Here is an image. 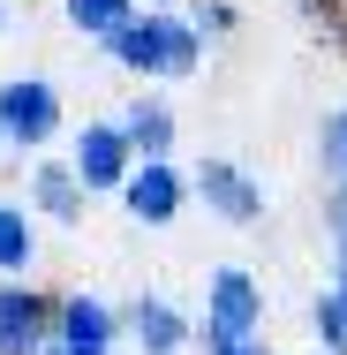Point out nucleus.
Wrapping results in <instances>:
<instances>
[{
    "mask_svg": "<svg viewBox=\"0 0 347 355\" xmlns=\"http://www.w3.org/2000/svg\"><path fill=\"white\" fill-rule=\"evenodd\" d=\"M114 53H121L129 69H143V76H181L197 61V31H181L174 15H143V23H129V31L114 38Z\"/></svg>",
    "mask_w": 347,
    "mask_h": 355,
    "instance_id": "f257e3e1",
    "label": "nucleus"
},
{
    "mask_svg": "<svg viewBox=\"0 0 347 355\" xmlns=\"http://www.w3.org/2000/svg\"><path fill=\"white\" fill-rule=\"evenodd\" d=\"M249 325H257V287H249V272H219V287H211V318H204L211 355H234Z\"/></svg>",
    "mask_w": 347,
    "mask_h": 355,
    "instance_id": "f03ea898",
    "label": "nucleus"
},
{
    "mask_svg": "<svg viewBox=\"0 0 347 355\" xmlns=\"http://www.w3.org/2000/svg\"><path fill=\"white\" fill-rule=\"evenodd\" d=\"M53 121H61V106H53V83H0V129L23 144L53 137Z\"/></svg>",
    "mask_w": 347,
    "mask_h": 355,
    "instance_id": "7ed1b4c3",
    "label": "nucleus"
},
{
    "mask_svg": "<svg viewBox=\"0 0 347 355\" xmlns=\"http://www.w3.org/2000/svg\"><path fill=\"white\" fill-rule=\"evenodd\" d=\"M197 189H204V205H211V212H219V219H234V227H249V219L265 212V205H257V182H249L242 166H226V159H204Z\"/></svg>",
    "mask_w": 347,
    "mask_h": 355,
    "instance_id": "20e7f679",
    "label": "nucleus"
},
{
    "mask_svg": "<svg viewBox=\"0 0 347 355\" xmlns=\"http://www.w3.org/2000/svg\"><path fill=\"white\" fill-rule=\"evenodd\" d=\"M38 340H46V302L0 287V355H38Z\"/></svg>",
    "mask_w": 347,
    "mask_h": 355,
    "instance_id": "39448f33",
    "label": "nucleus"
},
{
    "mask_svg": "<svg viewBox=\"0 0 347 355\" xmlns=\"http://www.w3.org/2000/svg\"><path fill=\"white\" fill-rule=\"evenodd\" d=\"M121 159H129V137L121 129H83V144H75V182L83 189H106V182H121Z\"/></svg>",
    "mask_w": 347,
    "mask_h": 355,
    "instance_id": "423d86ee",
    "label": "nucleus"
},
{
    "mask_svg": "<svg viewBox=\"0 0 347 355\" xmlns=\"http://www.w3.org/2000/svg\"><path fill=\"white\" fill-rule=\"evenodd\" d=\"M174 205H181V182H174L159 159H151L143 174H129V212H136L143 227H166V219H174Z\"/></svg>",
    "mask_w": 347,
    "mask_h": 355,
    "instance_id": "0eeeda50",
    "label": "nucleus"
},
{
    "mask_svg": "<svg viewBox=\"0 0 347 355\" xmlns=\"http://www.w3.org/2000/svg\"><path fill=\"white\" fill-rule=\"evenodd\" d=\"M61 333H69V348H106L114 340V318H106V302H83L75 295L69 310H61Z\"/></svg>",
    "mask_w": 347,
    "mask_h": 355,
    "instance_id": "6e6552de",
    "label": "nucleus"
},
{
    "mask_svg": "<svg viewBox=\"0 0 347 355\" xmlns=\"http://www.w3.org/2000/svg\"><path fill=\"white\" fill-rule=\"evenodd\" d=\"M69 15L83 23V31H98L106 46H114V38H121V31L136 23V15H129V0H69Z\"/></svg>",
    "mask_w": 347,
    "mask_h": 355,
    "instance_id": "1a4fd4ad",
    "label": "nucleus"
},
{
    "mask_svg": "<svg viewBox=\"0 0 347 355\" xmlns=\"http://www.w3.org/2000/svg\"><path fill=\"white\" fill-rule=\"evenodd\" d=\"M136 333H143V348H181V318L166 310V302H136Z\"/></svg>",
    "mask_w": 347,
    "mask_h": 355,
    "instance_id": "9d476101",
    "label": "nucleus"
},
{
    "mask_svg": "<svg viewBox=\"0 0 347 355\" xmlns=\"http://www.w3.org/2000/svg\"><path fill=\"white\" fill-rule=\"evenodd\" d=\"M38 205H46L53 219H75V212H83V197H75V174L46 166V174H38Z\"/></svg>",
    "mask_w": 347,
    "mask_h": 355,
    "instance_id": "9b49d317",
    "label": "nucleus"
},
{
    "mask_svg": "<svg viewBox=\"0 0 347 355\" xmlns=\"http://www.w3.org/2000/svg\"><path fill=\"white\" fill-rule=\"evenodd\" d=\"M317 333H325V340H332V348L347 355V280L332 287V295H325V302H317Z\"/></svg>",
    "mask_w": 347,
    "mask_h": 355,
    "instance_id": "f8f14e48",
    "label": "nucleus"
},
{
    "mask_svg": "<svg viewBox=\"0 0 347 355\" xmlns=\"http://www.w3.org/2000/svg\"><path fill=\"white\" fill-rule=\"evenodd\" d=\"M166 137H174V121H166L159 106H136V121H129V144H143V151H166Z\"/></svg>",
    "mask_w": 347,
    "mask_h": 355,
    "instance_id": "ddd939ff",
    "label": "nucleus"
},
{
    "mask_svg": "<svg viewBox=\"0 0 347 355\" xmlns=\"http://www.w3.org/2000/svg\"><path fill=\"white\" fill-rule=\"evenodd\" d=\"M23 257H30V227H23V212L0 205V265H23Z\"/></svg>",
    "mask_w": 347,
    "mask_h": 355,
    "instance_id": "4468645a",
    "label": "nucleus"
},
{
    "mask_svg": "<svg viewBox=\"0 0 347 355\" xmlns=\"http://www.w3.org/2000/svg\"><path fill=\"white\" fill-rule=\"evenodd\" d=\"M325 159L347 174V114H332V129H325Z\"/></svg>",
    "mask_w": 347,
    "mask_h": 355,
    "instance_id": "2eb2a0df",
    "label": "nucleus"
},
{
    "mask_svg": "<svg viewBox=\"0 0 347 355\" xmlns=\"http://www.w3.org/2000/svg\"><path fill=\"white\" fill-rule=\"evenodd\" d=\"M332 234H340V257H347V189L332 197Z\"/></svg>",
    "mask_w": 347,
    "mask_h": 355,
    "instance_id": "dca6fc26",
    "label": "nucleus"
},
{
    "mask_svg": "<svg viewBox=\"0 0 347 355\" xmlns=\"http://www.w3.org/2000/svg\"><path fill=\"white\" fill-rule=\"evenodd\" d=\"M53 355H106V348H53Z\"/></svg>",
    "mask_w": 347,
    "mask_h": 355,
    "instance_id": "f3484780",
    "label": "nucleus"
},
{
    "mask_svg": "<svg viewBox=\"0 0 347 355\" xmlns=\"http://www.w3.org/2000/svg\"><path fill=\"white\" fill-rule=\"evenodd\" d=\"M234 355H249V348H234Z\"/></svg>",
    "mask_w": 347,
    "mask_h": 355,
    "instance_id": "a211bd4d",
    "label": "nucleus"
},
{
    "mask_svg": "<svg viewBox=\"0 0 347 355\" xmlns=\"http://www.w3.org/2000/svg\"><path fill=\"white\" fill-rule=\"evenodd\" d=\"M0 137H8V129H0Z\"/></svg>",
    "mask_w": 347,
    "mask_h": 355,
    "instance_id": "6ab92c4d",
    "label": "nucleus"
}]
</instances>
